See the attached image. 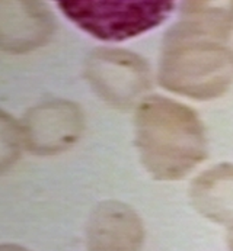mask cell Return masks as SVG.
Masks as SVG:
<instances>
[{"mask_svg":"<svg viewBox=\"0 0 233 251\" xmlns=\"http://www.w3.org/2000/svg\"><path fill=\"white\" fill-rule=\"evenodd\" d=\"M233 0L187 1L166 32L159 60V83L195 100L225 95L233 83Z\"/></svg>","mask_w":233,"mask_h":251,"instance_id":"obj_1","label":"cell"},{"mask_svg":"<svg viewBox=\"0 0 233 251\" xmlns=\"http://www.w3.org/2000/svg\"><path fill=\"white\" fill-rule=\"evenodd\" d=\"M136 147L156 180L187 176L208 154L201 119L187 105L162 96L145 98L134 118Z\"/></svg>","mask_w":233,"mask_h":251,"instance_id":"obj_2","label":"cell"},{"mask_svg":"<svg viewBox=\"0 0 233 251\" xmlns=\"http://www.w3.org/2000/svg\"><path fill=\"white\" fill-rule=\"evenodd\" d=\"M168 0H61L58 7L79 28L102 41H124L159 26L174 10Z\"/></svg>","mask_w":233,"mask_h":251,"instance_id":"obj_3","label":"cell"},{"mask_svg":"<svg viewBox=\"0 0 233 251\" xmlns=\"http://www.w3.org/2000/svg\"><path fill=\"white\" fill-rule=\"evenodd\" d=\"M85 77L111 106L128 109L152 86L149 64L137 54L118 48H96L85 63Z\"/></svg>","mask_w":233,"mask_h":251,"instance_id":"obj_4","label":"cell"},{"mask_svg":"<svg viewBox=\"0 0 233 251\" xmlns=\"http://www.w3.org/2000/svg\"><path fill=\"white\" fill-rule=\"evenodd\" d=\"M83 112L75 102L45 100L24 116V145L37 155H56L73 147L83 132Z\"/></svg>","mask_w":233,"mask_h":251,"instance_id":"obj_5","label":"cell"},{"mask_svg":"<svg viewBox=\"0 0 233 251\" xmlns=\"http://www.w3.org/2000/svg\"><path fill=\"white\" fill-rule=\"evenodd\" d=\"M54 16L42 1L13 0L0 3V48L25 54L45 45L54 32Z\"/></svg>","mask_w":233,"mask_h":251,"instance_id":"obj_6","label":"cell"},{"mask_svg":"<svg viewBox=\"0 0 233 251\" xmlns=\"http://www.w3.org/2000/svg\"><path fill=\"white\" fill-rule=\"evenodd\" d=\"M145 225L140 215L116 201L101 202L86 226L87 251H140Z\"/></svg>","mask_w":233,"mask_h":251,"instance_id":"obj_7","label":"cell"},{"mask_svg":"<svg viewBox=\"0 0 233 251\" xmlns=\"http://www.w3.org/2000/svg\"><path fill=\"white\" fill-rule=\"evenodd\" d=\"M190 199L195 211L217 224H233V164L222 163L198 175Z\"/></svg>","mask_w":233,"mask_h":251,"instance_id":"obj_8","label":"cell"},{"mask_svg":"<svg viewBox=\"0 0 233 251\" xmlns=\"http://www.w3.org/2000/svg\"><path fill=\"white\" fill-rule=\"evenodd\" d=\"M24 143L21 125L4 110L0 113V167L1 173L15 164Z\"/></svg>","mask_w":233,"mask_h":251,"instance_id":"obj_9","label":"cell"},{"mask_svg":"<svg viewBox=\"0 0 233 251\" xmlns=\"http://www.w3.org/2000/svg\"><path fill=\"white\" fill-rule=\"evenodd\" d=\"M0 251H29L28 249H24L18 244H1Z\"/></svg>","mask_w":233,"mask_h":251,"instance_id":"obj_10","label":"cell"},{"mask_svg":"<svg viewBox=\"0 0 233 251\" xmlns=\"http://www.w3.org/2000/svg\"><path fill=\"white\" fill-rule=\"evenodd\" d=\"M228 247H229V251H233V224L229 226V231H228Z\"/></svg>","mask_w":233,"mask_h":251,"instance_id":"obj_11","label":"cell"}]
</instances>
